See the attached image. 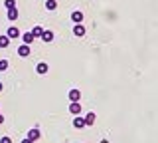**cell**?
Masks as SVG:
<instances>
[{"label":"cell","mask_w":158,"mask_h":143,"mask_svg":"<svg viewBox=\"0 0 158 143\" xmlns=\"http://www.w3.org/2000/svg\"><path fill=\"white\" fill-rule=\"evenodd\" d=\"M2 87H4V86H2V82H0V92H2Z\"/></svg>","instance_id":"cell-22"},{"label":"cell","mask_w":158,"mask_h":143,"mask_svg":"<svg viewBox=\"0 0 158 143\" xmlns=\"http://www.w3.org/2000/svg\"><path fill=\"white\" fill-rule=\"evenodd\" d=\"M79 100H81V92H79L77 87L69 90V101H79Z\"/></svg>","instance_id":"cell-3"},{"label":"cell","mask_w":158,"mask_h":143,"mask_svg":"<svg viewBox=\"0 0 158 143\" xmlns=\"http://www.w3.org/2000/svg\"><path fill=\"white\" fill-rule=\"evenodd\" d=\"M34 40H36V38L32 36V32H26V34H22V42H24V44H28V46H30V44H32Z\"/></svg>","instance_id":"cell-11"},{"label":"cell","mask_w":158,"mask_h":143,"mask_svg":"<svg viewBox=\"0 0 158 143\" xmlns=\"http://www.w3.org/2000/svg\"><path fill=\"white\" fill-rule=\"evenodd\" d=\"M83 18H85V16H83V12H81V10L71 12V20L75 22V24H83Z\"/></svg>","instance_id":"cell-5"},{"label":"cell","mask_w":158,"mask_h":143,"mask_svg":"<svg viewBox=\"0 0 158 143\" xmlns=\"http://www.w3.org/2000/svg\"><path fill=\"white\" fill-rule=\"evenodd\" d=\"M4 8H16V2H14V0H4Z\"/></svg>","instance_id":"cell-17"},{"label":"cell","mask_w":158,"mask_h":143,"mask_svg":"<svg viewBox=\"0 0 158 143\" xmlns=\"http://www.w3.org/2000/svg\"><path fill=\"white\" fill-rule=\"evenodd\" d=\"M73 34H75L77 38H83L85 36V26H83V24H75V26H73Z\"/></svg>","instance_id":"cell-4"},{"label":"cell","mask_w":158,"mask_h":143,"mask_svg":"<svg viewBox=\"0 0 158 143\" xmlns=\"http://www.w3.org/2000/svg\"><path fill=\"white\" fill-rule=\"evenodd\" d=\"M40 137H42V135H40V129H38V127H34V129H30V131H28V139L38 141Z\"/></svg>","instance_id":"cell-8"},{"label":"cell","mask_w":158,"mask_h":143,"mask_svg":"<svg viewBox=\"0 0 158 143\" xmlns=\"http://www.w3.org/2000/svg\"><path fill=\"white\" fill-rule=\"evenodd\" d=\"M6 36L10 38V40H14V38H20V30H18L16 26H10L8 32H6Z\"/></svg>","instance_id":"cell-6"},{"label":"cell","mask_w":158,"mask_h":143,"mask_svg":"<svg viewBox=\"0 0 158 143\" xmlns=\"http://www.w3.org/2000/svg\"><path fill=\"white\" fill-rule=\"evenodd\" d=\"M95 119H97V117H95V113H87V115H85V125H93V123H95Z\"/></svg>","instance_id":"cell-14"},{"label":"cell","mask_w":158,"mask_h":143,"mask_svg":"<svg viewBox=\"0 0 158 143\" xmlns=\"http://www.w3.org/2000/svg\"><path fill=\"white\" fill-rule=\"evenodd\" d=\"M10 46V38L4 34V36H0V48H8Z\"/></svg>","instance_id":"cell-15"},{"label":"cell","mask_w":158,"mask_h":143,"mask_svg":"<svg viewBox=\"0 0 158 143\" xmlns=\"http://www.w3.org/2000/svg\"><path fill=\"white\" fill-rule=\"evenodd\" d=\"M8 66H10L8 60H0V72H6V70H8Z\"/></svg>","instance_id":"cell-18"},{"label":"cell","mask_w":158,"mask_h":143,"mask_svg":"<svg viewBox=\"0 0 158 143\" xmlns=\"http://www.w3.org/2000/svg\"><path fill=\"white\" fill-rule=\"evenodd\" d=\"M42 34H44V28L42 26H34L32 28V36L34 38H42Z\"/></svg>","instance_id":"cell-13"},{"label":"cell","mask_w":158,"mask_h":143,"mask_svg":"<svg viewBox=\"0 0 158 143\" xmlns=\"http://www.w3.org/2000/svg\"><path fill=\"white\" fill-rule=\"evenodd\" d=\"M22 143H34L32 139H28V137H26V139H22Z\"/></svg>","instance_id":"cell-20"},{"label":"cell","mask_w":158,"mask_h":143,"mask_svg":"<svg viewBox=\"0 0 158 143\" xmlns=\"http://www.w3.org/2000/svg\"><path fill=\"white\" fill-rule=\"evenodd\" d=\"M73 127H75V129H83V127H85V117H75V119H73Z\"/></svg>","instance_id":"cell-9"},{"label":"cell","mask_w":158,"mask_h":143,"mask_svg":"<svg viewBox=\"0 0 158 143\" xmlns=\"http://www.w3.org/2000/svg\"><path fill=\"white\" fill-rule=\"evenodd\" d=\"M48 70H49V66H48L46 62H40L38 66H36V72L40 74V76H44V74H48Z\"/></svg>","instance_id":"cell-7"},{"label":"cell","mask_w":158,"mask_h":143,"mask_svg":"<svg viewBox=\"0 0 158 143\" xmlns=\"http://www.w3.org/2000/svg\"><path fill=\"white\" fill-rule=\"evenodd\" d=\"M46 8H48V10H56L57 2H56V0H46Z\"/></svg>","instance_id":"cell-16"},{"label":"cell","mask_w":158,"mask_h":143,"mask_svg":"<svg viewBox=\"0 0 158 143\" xmlns=\"http://www.w3.org/2000/svg\"><path fill=\"white\" fill-rule=\"evenodd\" d=\"M2 123H4V115H2V113H0V125H2Z\"/></svg>","instance_id":"cell-21"},{"label":"cell","mask_w":158,"mask_h":143,"mask_svg":"<svg viewBox=\"0 0 158 143\" xmlns=\"http://www.w3.org/2000/svg\"><path fill=\"white\" fill-rule=\"evenodd\" d=\"M8 20H18V8H8Z\"/></svg>","instance_id":"cell-12"},{"label":"cell","mask_w":158,"mask_h":143,"mask_svg":"<svg viewBox=\"0 0 158 143\" xmlns=\"http://www.w3.org/2000/svg\"><path fill=\"white\" fill-rule=\"evenodd\" d=\"M40 40H42V42H52L53 40V32L52 30H44V34H42Z\"/></svg>","instance_id":"cell-10"},{"label":"cell","mask_w":158,"mask_h":143,"mask_svg":"<svg viewBox=\"0 0 158 143\" xmlns=\"http://www.w3.org/2000/svg\"><path fill=\"white\" fill-rule=\"evenodd\" d=\"M69 113H71V115H79V113H81V103H79V101H71V103H69Z\"/></svg>","instance_id":"cell-1"},{"label":"cell","mask_w":158,"mask_h":143,"mask_svg":"<svg viewBox=\"0 0 158 143\" xmlns=\"http://www.w3.org/2000/svg\"><path fill=\"white\" fill-rule=\"evenodd\" d=\"M0 143H12V137H8V135H4L2 139H0Z\"/></svg>","instance_id":"cell-19"},{"label":"cell","mask_w":158,"mask_h":143,"mask_svg":"<svg viewBox=\"0 0 158 143\" xmlns=\"http://www.w3.org/2000/svg\"><path fill=\"white\" fill-rule=\"evenodd\" d=\"M30 52H32V50H30L28 44H22V46L18 48V56H20V58H28V56H30Z\"/></svg>","instance_id":"cell-2"}]
</instances>
